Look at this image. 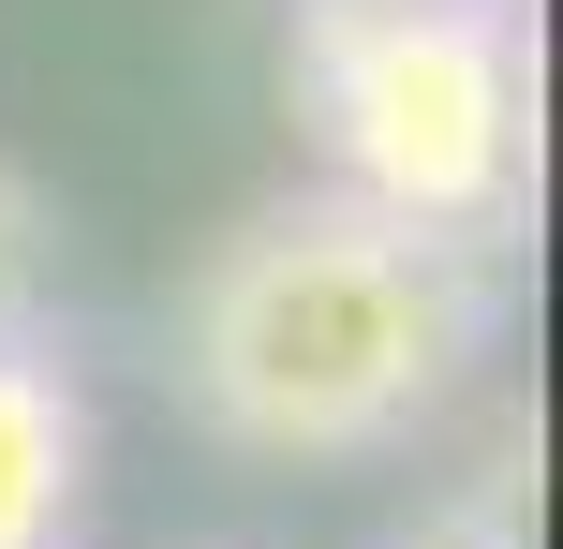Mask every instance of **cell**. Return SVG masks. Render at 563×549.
Returning a JSON list of instances; mask_svg holds the SVG:
<instances>
[{
  "label": "cell",
  "instance_id": "3957f363",
  "mask_svg": "<svg viewBox=\"0 0 563 549\" xmlns=\"http://www.w3.org/2000/svg\"><path fill=\"white\" fill-rule=\"evenodd\" d=\"M89 505V402L45 342H0V549H59Z\"/></svg>",
  "mask_w": 563,
  "mask_h": 549
},
{
  "label": "cell",
  "instance_id": "7a4b0ae2",
  "mask_svg": "<svg viewBox=\"0 0 563 549\" xmlns=\"http://www.w3.org/2000/svg\"><path fill=\"white\" fill-rule=\"evenodd\" d=\"M297 119L327 194L489 253L534 194V45L505 0H297Z\"/></svg>",
  "mask_w": 563,
  "mask_h": 549
},
{
  "label": "cell",
  "instance_id": "6da1fadb",
  "mask_svg": "<svg viewBox=\"0 0 563 549\" xmlns=\"http://www.w3.org/2000/svg\"><path fill=\"white\" fill-rule=\"evenodd\" d=\"M489 356V253L282 194L178 297V402L238 461H386Z\"/></svg>",
  "mask_w": 563,
  "mask_h": 549
},
{
  "label": "cell",
  "instance_id": "277c9868",
  "mask_svg": "<svg viewBox=\"0 0 563 549\" xmlns=\"http://www.w3.org/2000/svg\"><path fill=\"white\" fill-rule=\"evenodd\" d=\"M30 312H45V194L0 164V342H30Z\"/></svg>",
  "mask_w": 563,
  "mask_h": 549
},
{
  "label": "cell",
  "instance_id": "5b68a950",
  "mask_svg": "<svg viewBox=\"0 0 563 549\" xmlns=\"http://www.w3.org/2000/svg\"><path fill=\"white\" fill-rule=\"evenodd\" d=\"M400 549H519V520H505L489 491H460V505H430V520L400 535Z\"/></svg>",
  "mask_w": 563,
  "mask_h": 549
}]
</instances>
